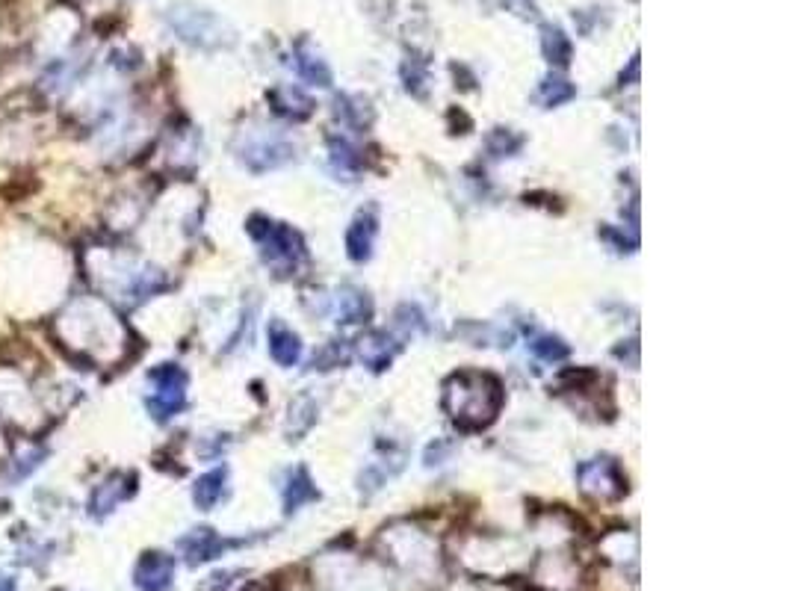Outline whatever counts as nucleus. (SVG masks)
Listing matches in <instances>:
<instances>
[{
  "instance_id": "obj_10",
  "label": "nucleus",
  "mask_w": 789,
  "mask_h": 591,
  "mask_svg": "<svg viewBox=\"0 0 789 591\" xmlns=\"http://www.w3.org/2000/svg\"><path fill=\"white\" fill-rule=\"evenodd\" d=\"M187 559L198 565V562H210L216 556H222V550L228 547V541H222L213 529H193L184 541H181Z\"/></svg>"
},
{
  "instance_id": "obj_12",
  "label": "nucleus",
  "mask_w": 789,
  "mask_h": 591,
  "mask_svg": "<svg viewBox=\"0 0 789 591\" xmlns=\"http://www.w3.org/2000/svg\"><path fill=\"white\" fill-rule=\"evenodd\" d=\"M370 314H373V305H370L367 293L352 290V287H346V290L337 293V317H340L343 326H358V323H364Z\"/></svg>"
},
{
  "instance_id": "obj_15",
  "label": "nucleus",
  "mask_w": 789,
  "mask_h": 591,
  "mask_svg": "<svg viewBox=\"0 0 789 591\" xmlns=\"http://www.w3.org/2000/svg\"><path fill=\"white\" fill-rule=\"evenodd\" d=\"M331 163H334L337 169H343V172H355V169L361 166L355 148H352L346 139H331Z\"/></svg>"
},
{
  "instance_id": "obj_1",
  "label": "nucleus",
  "mask_w": 789,
  "mask_h": 591,
  "mask_svg": "<svg viewBox=\"0 0 789 591\" xmlns=\"http://www.w3.org/2000/svg\"><path fill=\"white\" fill-rule=\"evenodd\" d=\"M503 399L500 379L479 370H461L444 385V411L464 432L491 426L503 408Z\"/></svg>"
},
{
  "instance_id": "obj_13",
  "label": "nucleus",
  "mask_w": 789,
  "mask_h": 591,
  "mask_svg": "<svg viewBox=\"0 0 789 591\" xmlns=\"http://www.w3.org/2000/svg\"><path fill=\"white\" fill-rule=\"evenodd\" d=\"M222 491H225V470H210V473H204L196 482V491H193L196 506L198 509H213V506L219 503Z\"/></svg>"
},
{
  "instance_id": "obj_17",
  "label": "nucleus",
  "mask_w": 789,
  "mask_h": 591,
  "mask_svg": "<svg viewBox=\"0 0 789 591\" xmlns=\"http://www.w3.org/2000/svg\"><path fill=\"white\" fill-rule=\"evenodd\" d=\"M343 358H346L343 346L331 343V346H323V349H320V355H314V367H320V370H331V367H337Z\"/></svg>"
},
{
  "instance_id": "obj_16",
  "label": "nucleus",
  "mask_w": 789,
  "mask_h": 591,
  "mask_svg": "<svg viewBox=\"0 0 789 591\" xmlns=\"http://www.w3.org/2000/svg\"><path fill=\"white\" fill-rule=\"evenodd\" d=\"M562 80H547V86H544V92H541V101L547 104V107H556V104H562V101H568L571 95H574V89L571 86H559Z\"/></svg>"
},
{
  "instance_id": "obj_9",
  "label": "nucleus",
  "mask_w": 789,
  "mask_h": 591,
  "mask_svg": "<svg viewBox=\"0 0 789 591\" xmlns=\"http://www.w3.org/2000/svg\"><path fill=\"white\" fill-rule=\"evenodd\" d=\"M361 361L370 367V370H385L391 361H394L396 343L388 331H370L361 337Z\"/></svg>"
},
{
  "instance_id": "obj_8",
  "label": "nucleus",
  "mask_w": 789,
  "mask_h": 591,
  "mask_svg": "<svg viewBox=\"0 0 789 591\" xmlns=\"http://www.w3.org/2000/svg\"><path fill=\"white\" fill-rule=\"evenodd\" d=\"M175 562L163 553H148L136 568V586L142 591H169Z\"/></svg>"
},
{
  "instance_id": "obj_4",
  "label": "nucleus",
  "mask_w": 789,
  "mask_h": 591,
  "mask_svg": "<svg viewBox=\"0 0 789 591\" xmlns=\"http://www.w3.org/2000/svg\"><path fill=\"white\" fill-rule=\"evenodd\" d=\"M154 382V396L148 399V408L157 420L172 417L175 411L184 408V396H187V373L175 364H163L151 373Z\"/></svg>"
},
{
  "instance_id": "obj_3",
  "label": "nucleus",
  "mask_w": 789,
  "mask_h": 591,
  "mask_svg": "<svg viewBox=\"0 0 789 591\" xmlns=\"http://www.w3.org/2000/svg\"><path fill=\"white\" fill-rule=\"evenodd\" d=\"M577 479L580 488L594 497V500H621L627 491V479L621 473V467L612 459H592L577 467Z\"/></svg>"
},
{
  "instance_id": "obj_6",
  "label": "nucleus",
  "mask_w": 789,
  "mask_h": 591,
  "mask_svg": "<svg viewBox=\"0 0 789 591\" xmlns=\"http://www.w3.org/2000/svg\"><path fill=\"white\" fill-rule=\"evenodd\" d=\"M376 231H379V219L367 210V213H358L355 222L349 225L346 231V255L355 263L367 261L373 255V240H376Z\"/></svg>"
},
{
  "instance_id": "obj_14",
  "label": "nucleus",
  "mask_w": 789,
  "mask_h": 591,
  "mask_svg": "<svg viewBox=\"0 0 789 591\" xmlns=\"http://www.w3.org/2000/svg\"><path fill=\"white\" fill-rule=\"evenodd\" d=\"M529 349H532V355L535 358H541V361H547V364H556V361H565L568 358V343H562L559 337H550V334H544V337H535L532 343H529Z\"/></svg>"
},
{
  "instance_id": "obj_7",
  "label": "nucleus",
  "mask_w": 789,
  "mask_h": 591,
  "mask_svg": "<svg viewBox=\"0 0 789 591\" xmlns=\"http://www.w3.org/2000/svg\"><path fill=\"white\" fill-rule=\"evenodd\" d=\"M266 340H269V355L275 364L281 367H296L299 358H302V343H299V334L293 329H287L284 323L272 320L269 329H266Z\"/></svg>"
},
{
  "instance_id": "obj_11",
  "label": "nucleus",
  "mask_w": 789,
  "mask_h": 591,
  "mask_svg": "<svg viewBox=\"0 0 789 591\" xmlns=\"http://www.w3.org/2000/svg\"><path fill=\"white\" fill-rule=\"evenodd\" d=\"M317 497H320V491H317V485L311 482L308 470H305V467H296V470L290 473L287 485H284V512H296V509H302L305 503H314Z\"/></svg>"
},
{
  "instance_id": "obj_2",
  "label": "nucleus",
  "mask_w": 789,
  "mask_h": 591,
  "mask_svg": "<svg viewBox=\"0 0 789 591\" xmlns=\"http://www.w3.org/2000/svg\"><path fill=\"white\" fill-rule=\"evenodd\" d=\"M249 234L258 240L263 261L269 263V266H275L281 275L290 272V269H296V263L302 261V255H305V243H302V237H299L290 225H281V222L255 216V219L249 222Z\"/></svg>"
},
{
  "instance_id": "obj_5",
  "label": "nucleus",
  "mask_w": 789,
  "mask_h": 591,
  "mask_svg": "<svg viewBox=\"0 0 789 591\" xmlns=\"http://www.w3.org/2000/svg\"><path fill=\"white\" fill-rule=\"evenodd\" d=\"M293 157V145L278 136V133H258L246 142L243 148V163L252 169V172H269V169H278L284 166L287 160Z\"/></svg>"
}]
</instances>
